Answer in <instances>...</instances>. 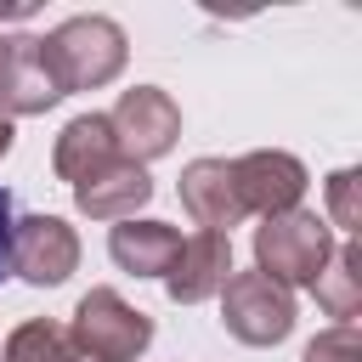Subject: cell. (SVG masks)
<instances>
[{
    "mask_svg": "<svg viewBox=\"0 0 362 362\" xmlns=\"http://www.w3.org/2000/svg\"><path fill=\"white\" fill-rule=\"evenodd\" d=\"M79 266V232L62 215H17L11 226V272L34 288H57L68 283Z\"/></svg>",
    "mask_w": 362,
    "mask_h": 362,
    "instance_id": "52a82bcc",
    "label": "cell"
},
{
    "mask_svg": "<svg viewBox=\"0 0 362 362\" xmlns=\"http://www.w3.org/2000/svg\"><path fill=\"white\" fill-rule=\"evenodd\" d=\"M300 362H362V334H356V322H334V328H322V334L305 345Z\"/></svg>",
    "mask_w": 362,
    "mask_h": 362,
    "instance_id": "e0dca14e",
    "label": "cell"
},
{
    "mask_svg": "<svg viewBox=\"0 0 362 362\" xmlns=\"http://www.w3.org/2000/svg\"><path fill=\"white\" fill-rule=\"evenodd\" d=\"M107 255L130 277H164L181 255V232L170 221H119L107 232Z\"/></svg>",
    "mask_w": 362,
    "mask_h": 362,
    "instance_id": "7c38bea8",
    "label": "cell"
},
{
    "mask_svg": "<svg viewBox=\"0 0 362 362\" xmlns=\"http://www.w3.org/2000/svg\"><path fill=\"white\" fill-rule=\"evenodd\" d=\"M305 181H311V175H305V164H300L294 153H283V147H255V153L232 158L238 204H243V215H260V221L300 209Z\"/></svg>",
    "mask_w": 362,
    "mask_h": 362,
    "instance_id": "8992f818",
    "label": "cell"
},
{
    "mask_svg": "<svg viewBox=\"0 0 362 362\" xmlns=\"http://www.w3.org/2000/svg\"><path fill=\"white\" fill-rule=\"evenodd\" d=\"M328 221L345 238L362 232V170H334L328 175Z\"/></svg>",
    "mask_w": 362,
    "mask_h": 362,
    "instance_id": "2e32d148",
    "label": "cell"
},
{
    "mask_svg": "<svg viewBox=\"0 0 362 362\" xmlns=\"http://www.w3.org/2000/svg\"><path fill=\"white\" fill-rule=\"evenodd\" d=\"M226 277H232V238H221V232H187L175 266L164 272V294L175 305H198V300L221 294Z\"/></svg>",
    "mask_w": 362,
    "mask_h": 362,
    "instance_id": "9c48e42d",
    "label": "cell"
},
{
    "mask_svg": "<svg viewBox=\"0 0 362 362\" xmlns=\"http://www.w3.org/2000/svg\"><path fill=\"white\" fill-rule=\"evenodd\" d=\"M113 158H124V153H119V141H113L107 113H79V119H68L62 136H57V147H51V170H57L68 187L90 181V175L107 170Z\"/></svg>",
    "mask_w": 362,
    "mask_h": 362,
    "instance_id": "8fae6325",
    "label": "cell"
},
{
    "mask_svg": "<svg viewBox=\"0 0 362 362\" xmlns=\"http://www.w3.org/2000/svg\"><path fill=\"white\" fill-rule=\"evenodd\" d=\"M23 17H34L28 0H0V23H23Z\"/></svg>",
    "mask_w": 362,
    "mask_h": 362,
    "instance_id": "ffe728a7",
    "label": "cell"
},
{
    "mask_svg": "<svg viewBox=\"0 0 362 362\" xmlns=\"http://www.w3.org/2000/svg\"><path fill=\"white\" fill-rule=\"evenodd\" d=\"M0 362H90V356L68 339V328H62V322L34 317V322H17V328L6 334Z\"/></svg>",
    "mask_w": 362,
    "mask_h": 362,
    "instance_id": "9a60e30c",
    "label": "cell"
},
{
    "mask_svg": "<svg viewBox=\"0 0 362 362\" xmlns=\"http://www.w3.org/2000/svg\"><path fill=\"white\" fill-rule=\"evenodd\" d=\"M11 79H17V40L0 34V113H6V102H11Z\"/></svg>",
    "mask_w": 362,
    "mask_h": 362,
    "instance_id": "d6986e66",
    "label": "cell"
},
{
    "mask_svg": "<svg viewBox=\"0 0 362 362\" xmlns=\"http://www.w3.org/2000/svg\"><path fill=\"white\" fill-rule=\"evenodd\" d=\"M311 294L334 322H356L362 317V249H356V238L334 243V260L317 272Z\"/></svg>",
    "mask_w": 362,
    "mask_h": 362,
    "instance_id": "4fadbf2b",
    "label": "cell"
},
{
    "mask_svg": "<svg viewBox=\"0 0 362 362\" xmlns=\"http://www.w3.org/2000/svg\"><path fill=\"white\" fill-rule=\"evenodd\" d=\"M181 192V209L192 215L198 232H221L232 238V226H243V204H238V187H232V158H192L175 181Z\"/></svg>",
    "mask_w": 362,
    "mask_h": 362,
    "instance_id": "ba28073f",
    "label": "cell"
},
{
    "mask_svg": "<svg viewBox=\"0 0 362 362\" xmlns=\"http://www.w3.org/2000/svg\"><path fill=\"white\" fill-rule=\"evenodd\" d=\"M328 260H334V226L317 209H288L255 226V272H266L288 294L311 288Z\"/></svg>",
    "mask_w": 362,
    "mask_h": 362,
    "instance_id": "7a4b0ae2",
    "label": "cell"
},
{
    "mask_svg": "<svg viewBox=\"0 0 362 362\" xmlns=\"http://www.w3.org/2000/svg\"><path fill=\"white\" fill-rule=\"evenodd\" d=\"M68 339L90 356V362H136L153 345V317L136 311L119 288H90L74 305Z\"/></svg>",
    "mask_w": 362,
    "mask_h": 362,
    "instance_id": "3957f363",
    "label": "cell"
},
{
    "mask_svg": "<svg viewBox=\"0 0 362 362\" xmlns=\"http://www.w3.org/2000/svg\"><path fill=\"white\" fill-rule=\"evenodd\" d=\"M6 153H11V119L0 113V158H6Z\"/></svg>",
    "mask_w": 362,
    "mask_h": 362,
    "instance_id": "44dd1931",
    "label": "cell"
},
{
    "mask_svg": "<svg viewBox=\"0 0 362 362\" xmlns=\"http://www.w3.org/2000/svg\"><path fill=\"white\" fill-rule=\"evenodd\" d=\"M40 57H45V68H51L57 90L74 96V90H102V85H113V79L124 74L130 40H124V28H119L113 17L85 11V17L57 23V28L40 40Z\"/></svg>",
    "mask_w": 362,
    "mask_h": 362,
    "instance_id": "6da1fadb",
    "label": "cell"
},
{
    "mask_svg": "<svg viewBox=\"0 0 362 362\" xmlns=\"http://www.w3.org/2000/svg\"><path fill=\"white\" fill-rule=\"evenodd\" d=\"M11 226H17V204H11V192L0 187V283L11 277Z\"/></svg>",
    "mask_w": 362,
    "mask_h": 362,
    "instance_id": "ac0fdd59",
    "label": "cell"
},
{
    "mask_svg": "<svg viewBox=\"0 0 362 362\" xmlns=\"http://www.w3.org/2000/svg\"><path fill=\"white\" fill-rule=\"evenodd\" d=\"M153 198V175H147V164H136V158H113L107 170H96L90 181H79L74 187V204H79V215H90V221H136V209Z\"/></svg>",
    "mask_w": 362,
    "mask_h": 362,
    "instance_id": "30bf717a",
    "label": "cell"
},
{
    "mask_svg": "<svg viewBox=\"0 0 362 362\" xmlns=\"http://www.w3.org/2000/svg\"><path fill=\"white\" fill-rule=\"evenodd\" d=\"M107 124H113L119 153L136 158V164H147V158H164V153L175 147V136H181V107H175L170 90H158V85H130V90H119Z\"/></svg>",
    "mask_w": 362,
    "mask_h": 362,
    "instance_id": "5b68a950",
    "label": "cell"
},
{
    "mask_svg": "<svg viewBox=\"0 0 362 362\" xmlns=\"http://www.w3.org/2000/svg\"><path fill=\"white\" fill-rule=\"evenodd\" d=\"M221 328L243 345H283L294 334V294L266 272H232L221 283Z\"/></svg>",
    "mask_w": 362,
    "mask_h": 362,
    "instance_id": "277c9868",
    "label": "cell"
},
{
    "mask_svg": "<svg viewBox=\"0 0 362 362\" xmlns=\"http://www.w3.org/2000/svg\"><path fill=\"white\" fill-rule=\"evenodd\" d=\"M62 90L40 57V40L34 34H17V79H11V102H6V119H28V113H45L57 107Z\"/></svg>",
    "mask_w": 362,
    "mask_h": 362,
    "instance_id": "5bb4252c",
    "label": "cell"
}]
</instances>
